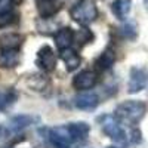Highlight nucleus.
<instances>
[{
    "mask_svg": "<svg viewBox=\"0 0 148 148\" xmlns=\"http://www.w3.org/2000/svg\"><path fill=\"white\" fill-rule=\"evenodd\" d=\"M147 113V104L142 101H136V99H130V101H125L117 105L114 116L126 125L135 126L144 119Z\"/></svg>",
    "mask_w": 148,
    "mask_h": 148,
    "instance_id": "f257e3e1",
    "label": "nucleus"
},
{
    "mask_svg": "<svg viewBox=\"0 0 148 148\" xmlns=\"http://www.w3.org/2000/svg\"><path fill=\"white\" fill-rule=\"evenodd\" d=\"M40 135L52 148H71V145L74 144L68 123L62 126L43 127L40 129Z\"/></svg>",
    "mask_w": 148,
    "mask_h": 148,
    "instance_id": "f03ea898",
    "label": "nucleus"
},
{
    "mask_svg": "<svg viewBox=\"0 0 148 148\" xmlns=\"http://www.w3.org/2000/svg\"><path fill=\"white\" fill-rule=\"evenodd\" d=\"M98 14L99 12H98V5L95 0H77L70 10L71 18L82 27H88L89 24L95 22Z\"/></svg>",
    "mask_w": 148,
    "mask_h": 148,
    "instance_id": "7ed1b4c3",
    "label": "nucleus"
},
{
    "mask_svg": "<svg viewBox=\"0 0 148 148\" xmlns=\"http://www.w3.org/2000/svg\"><path fill=\"white\" fill-rule=\"evenodd\" d=\"M98 123L102 129V132L111 138L114 142L125 145L127 144V133L123 127V123L114 114H102L98 117Z\"/></svg>",
    "mask_w": 148,
    "mask_h": 148,
    "instance_id": "20e7f679",
    "label": "nucleus"
},
{
    "mask_svg": "<svg viewBox=\"0 0 148 148\" xmlns=\"http://www.w3.org/2000/svg\"><path fill=\"white\" fill-rule=\"evenodd\" d=\"M56 62H58V56H56V53L53 52V49L49 45L42 46L39 51H37L36 65H37V68H39L40 71L52 73L56 68Z\"/></svg>",
    "mask_w": 148,
    "mask_h": 148,
    "instance_id": "39448f33",
    "label": "nucleus"
},
{
    "mask_svg": "<svg viewBox=\"0 0 148 148\" xmlns=\"http://www.w3.org/2000/svg\"><path fill=\"white\" fill-rule=\"evenodd\" d=\"M148 82V71L144 67H132L129 73V83H127V92L129 93H138L145 89Z\"/></svg>",
    "mask_w": 148,
    "mask_h": 148,
    "instance_id": "423d86ee",
    "label": "nucleus"
},
{
    "mask_svg": "<svg viewBox=\"0 0 148 148\" xmlns=\"http://www.w3.org/2000/svg\"><path fill=\"white\" fill-rule=\"evenodd\" d=\"M96 80H98V74L95 71H90V70H84V71H80L77 73L76 76L73 77V88L79 90V92H84V90H89L92 89L93 86L96 84Z\"/></svg>",
    "mask_w": 148,
    "mask_h": 148,
    "instance_id": "0eeeda50",
    "label": "nucleus"
},
{
    "mask_svg": "<svg viewBox=\"0 0 148 148\" xmlns=\"http://www.w3.org/2000/svg\"><path fill=\"white\" fill-rule=\"evenodd\" d=\"M74 105L83 111H92L99 105V98L90 90H84L74 96Z\"/></svg>",
    "mask_w": 148,
    "mask_h": 148,
    "instance_id": "6e6552de",
    "label": "nucleus"
},
{
    "mask_svg": "<svg viewBox=\"0 0 148 148\" xmlns=\"http://www.w3.org/2000/svg\"><path fill=\"white\" fill-rule=\"evenodd\" d=\"M36 8L42 19H49L62 9V2L61 0H37Z\"/></svg>",
    "mask_w": 148,
    "mask_h": 148,
    "instance_id": "1a4fd4ad",
    "label": "nucleus"
},
{
    "mask_svg": "<svg viewBox=\"0 0 148 148\" xmlns=\"http://www.w3.org/2000/svg\"><path fill=\"white\" fill-rule=\"evenodd\" d=\"M36 121H39V117L37 116H31V114H18L10 117L8 121V129H10L12 132L21 133L24 129H27L28 126L34 125Z\"/></svg>",
    "mask_w": 148,
    "mask_h": 148,
    "instance_id": "9d476101",
    "label": "nucleus"
},
{
    "mask_svg": "<svg viewBox=\"0 0 148 148\" xmlns=\"http://www.w3.org/2000/svg\"><path fill=\"white\" fill-rule=\"evenodd\" d=\"M25 42V36L19 33H6L0 36V51H19Z\"/></svg>",
    "mask_w": 148,
    "mask_h": 148,
    "instance_id": "9b49d317",
    "label": "nucleus"
},
{
    "mask_svg": "<svg viewBox=\"0 0 148 148\" xmlns=\"http://www.w3.org/2000/svg\"><path fill=\"white\" fill-rule=\"evenodd\" d=\"M53 42H55V46L59 49V51L71 47L74 45V30L70 28V27L58 28L53 33Z\"/></svg>",
    "mask_w": 148,
    "mask_h": 148,
    "instance_id": "f8f14e48",
    "label": "nucleus"
},
{
    "mask_svg": "<svg viewBox=\"0 0 148 148\" xmlns=\"http://www.w3.org/2000/svg\"><path fill=\"white\" fill-rule=\"evenodd\" d=\"M24 77H25L24 79L25 80V84L33 92H43L47 89L49 83H51L49 77L43 73H30L28 76H24Z\"/></svg>",
    "mask_w": 148,
    "mask_h": 148,
    "instance_id": "ddd939ff",
    "label": "nucleus"
},
{
    "mask_svg": "<svg viewBox=\"0 0 148 148\" xmlns=\"http://www.w3.org/2000/svg\"><path fill=\"white\" fill-rule=\"evenodd\" d=\"M59 56L62 59V62L65 64V68L68 71H74L77 70L80 62H82V58L80 55L77 53V51L74 49L73 46L71 47H67V49H62V51H59Z\"/></svg>",
    "mask_w": 148,
    "mask_h": 148,
    "instance_id": "4468645a",
    "label": "nucleus"
},
{
    "mask_svg": "<svg viewBox=\"0 0 148 148\" xmlns=\"http://www.w3.org/2000/svg\"><path fill=\"white\" fill-rule=\"evenodd\" d=\"M116 62V53L113 49H105V51L95 59V70L96 71H107L113 67Z\"/></svg>",
    "mask_w": 148,
    "mask_h": 148,
    "instance_id": "2eb2a0df",
    "label": "nucleus"
},
{
    "mask_svg": "<svg viewBox=\"0 0 148 148\" xmlns=\"http://www.w3.org/2000/svg\"><path fill=\"white\" fill-rule=\"evenodd\" d=\"M110 8L117 19L125 21L132 9V0H114V2H111Z\"/></svg>",
    "mask_w": 148,
    "mask_h": 148,
    "instance_id": "dca6fc26",
    "label": "nucleus"
},
{
    "mask_svg": "<svg viewBox=\"0 0 148 148\" xmlns=\"http://www.w3.org/2000/svg\"><path fill=\"white\" fill-rule=\"evenodd\" d=\"M68 127H70V132L73 135L74 142H79V141L86 139V138H88V135H89V132H90V126L86 121H73V123H68Z\"/></svg>",
    "mask_w": 148,
    "mask_h": 148,
    "instance_id": "f3484780",
    "label": "nucleus"
},
{
    "mask_svg": "<svg viewBox=\"0 0 148 148\" xmlns=\"http://www.w3.org/2000/svg\"><path fill=\"white\" fill-rule=\"evenodd\" d=\"M21 61L19 51H0V67L15 68Z\"/></svg>",
    "mask_w": 148,
    "mask_h": 148,
    "instance_id": "a211bd4d",
    "label": "nucleus"
},
{
    "mask_svg": "<svg viewBox=\"0 0 148 148\" xmlns=\"http://www.w3.org/2000/svg\"><path fill=\"white\" fill-rule=\"evenodd\" d=\"M18 99V93L15 89L6 88L3 90H0V111H6L14 105Z\"/></svg>",
    "mask_w": 148,
    "mask_h": 148,
    "instance_id": "6ab92c4d",
    "label": "nucleus"
},
{
    "mask_svg": "<svg viewBox=\"0 0 148 148\" xmlns=\"http://www.w3.org/2000/svg\"><path fill=\"white\" fill-rule=\"evenodd\" d=\"M93 39H95V34L88 27H82L80 30L74 31V43L79 47H82L84 45H89L90 42H93Z\"/></svg>",
    "mask_w": 148,
    "mask_h": 148,
    "instance_id": "aec40b11",
    "label": "nucleus"
},
{
    "mask_svg": "<svg viewBox=\"0 0 148 148\" xmlns=\"http://www.w3.org/2000/svg\"><path fill=\"white\" fill-rule=\"evenodd\" d=\"M121 34L125 36L126 39H135L136 34H138V31H136V27L129 22V24H125V25L121 27Z\"/></svg>",
    "mask_w": 148,
    "mask_h": 148,
    "instance_id": "412c9836",
    "label": "nucleus"
},
{
    "mask_svg": "<svg viewBox=\"0 0 148 148\" xmlns=\"http://www.w3.org/2000/svg\"><path fill=\"white\" fill-rule=\"evenodd\" d=\"M12 8H14V3L10 0H0V18L12 14Z\"/></svg>",
    "mask_w": 148,
    "mask_h": 148,
    "instance_id": "4be33fe9",
    "label": "nucleus"
},
{
    "mask_svg": "<svg viewBox=\"0 0 148 148\" xmlns=\"http://www.w3.org/2000/svg\"><path fill=\"white\" fill-rule=\"evenodd\" d=\"M130 141H132L133 144L141 142V132H139L138 129H132V132H130Z\"/></svg>",
    "mask_w": 148,
    "mask_h": 148,
    "instance_id": "5701e85b",
    "label": "nucleus"
},
{
    "mask_svg": "<svg viewBox=\"0 0 148 148\" xmlns=\"http://www.w3.org/2000/svg\"><path fill=\"white\" fill-rule=\"evenodd\" d=\"M10 2L14 3V5H18V3H21V2H22V0H10Z\"/></svg>",
    "mask_w": 148,
    "mask_h": 148,
    "instance_id": "b1692460",
    "label": "nucleus"
},
{
    "mask_svg": "<svg viewBox=\"0 0 148 148\" xmlns=\"http://www.w3.org/2000/svg\"><path fill=\"white\" fill-rule=\"evenodd\" d=\"M144 6H145V9L148 10V0H144Z\"/></svg>",
    "mask_w": 148,
    "mask_h": 148,
    "instance_id": "393cba45",
    "label": "nucleus"
},
{
    "mask_svg": "<svg viewBox=\"0 0 148 148\" xmlns=\"http://www.w3.org/2000/svg\"><path fill=\"white\" fill-rule=\"evenodd\" d=\"M107 148H117V147H107Z\"/></svg>",
    "mask_w": 148,
    "mask_h": 148,
    "instance_id": "a878e982",
    "label": "nucleus"
}]
</instances>
